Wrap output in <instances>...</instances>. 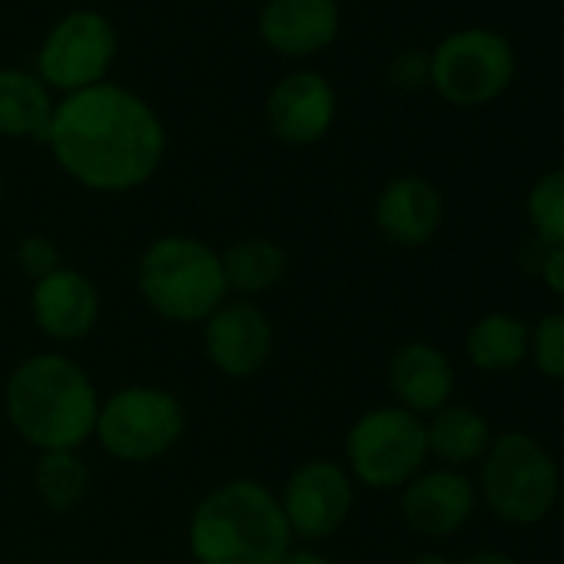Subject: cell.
Returning <instances> with one entry per match:
<instances>
[{"mask_svg": "<svg viewBox=\"0 0 564 564\" xmlns=\"http://www.w3.org/2000/svg\"><path fill=\"white\" fill-rule=\"evenodd\" d=\"M44 143L84 189L130 193L160 173L166 127L140 94L104 80L57 100Z\"/></svg>", "mask_w": 564, "mask_h": 564, "instance_id": "obj_1", "label": "cell"}, {"mask_svg": "<svg viewBox=\"0 0 564 564\" xmlns=\"http://www.w3.org/2000/svg\"><path fill=\"white\" fill-rule=\"evenodd\" d=\"M4 412L11 429L37 452H80L94 438L100 392L77 359L37 352L8 376Z\"/></svg>", "mask_w": 564, "mask_h": 564, "instance_id": "obj_2", "label": "cell"}, {"mask_svg": "<svg viewBox=\"0 0 564 564\" xmlns=\"http://www.w3.org/2000/svg\"><path fill=\"white\" fill-rule=\"evenodd\" d=\"M186 541L196 564H279L293 547V531L269 485L229 478L199 498Z\"/></svg>", "mask_w": 564, "mask_h": 564, "instance_id": "obj_3", "label": "cell"}, {"mask_svg": "<svg viewBox=\"0 0 564 564\" xmlns=\"http://www.w3.org/2000/svg\"><path fill=\"white\" fill-rule=\"evenodd\" d=\"M137 293L153 316L173 326H203L229 300L219 252L186 232L156 236L140 252Z\"/></svg>", "mask_w": 564, "mask_h": 564, "instance_id": "obj_4", "label": "cell"}, {"mask_svg": "<svg viewBox=\"0 0 564 564\" xmlns=\"http://www.w3.org/2000/svg\"><path fill=\"white\" fill-rule=\"evenodd\" d=\"M478 498L505 524H538L557 508L561 471L551 452L528 432H501L478 462Z\"/></svg>", "mask_w": 564, "mask_h": 564, "instance_id": "obj_5", "label": "cell"}, {"mask_svg": "<svg viewBox=\"0 0 564 564\" xmlns=\"http://www.w3.org/2000/svg\"><path fill=\"white\" fill-rule=\"evenodd\" d=\"M186 432L180 395L160 386H123L100 399L94 438L123 465H150L166 458Z\"/></svg>", "mask_w": 564, "mask_h": 564, "instance_id": "obj_6", "label": "cell"}, {"mask_svg": "<svg viewBox=\"0 0 564 564\" xmlns=\"http://www.w3.org/2000/svg\"><path fill=\"white\" fill-rule=\"evenodd\" d=\"M429 462L425 419L402 405L362 412L346 432V468L352 481L376 491H402Z\"/></svg>", "mask_w": 564, "mask_h": 564, "instance_id": "obj_7", "label": "cell"}, {"mask_svg": "<svg viewBox=\"0 0 564 564\" xmlns=\"http://www.w3.org/2000/svg\"><path fill=\"white\" fill-rule=\"evenodd\" d=\"M117 61V28L100 11H70L44 37L37 77L47 90L77 94L107 80Z\"/></svg>", "mask_w": 564, "mask_h": 564, "instance_id": "obj_8", "label": "cell"}, {"mask_svg": "<svg viewBox=\"0 0 564 564\" xmlns=\"http://www.w3.org/2000/svg\"><path fill=\"white\" fill-rule=\"evenodd\" d=\"M514 74V54L491 31H458L432 54V87L455 107L495 100Z\"/></svg>", "mask_w": 564, "mask_h": 564, "instance_id": "obj_9", "label": "cell"}, {"mask_svg": "<svg viewBox=\"0 0 564 564\" xmlns=\"http://www.w3.org/2000/svg\"><path fill=\"white\" fill-rule=\"evenodd\" d=\"M279 505L293 538H300L303 544H316L333 538L349 521L356 505V481L343 462L306 458L290 471L279 491Z\"/></svg>", "mask_w": 564, "mask_h": 564, "instance_id": "obj_10", "label": "cell"}, {"mask_svg": "<svg viewBox=\"0 0 564 564\" xmlns=\"http://www.w3.org/2000/svg\"><path fill=\"white\" fill-rule=\"evenodd\" d=\"M199 329L206 362L226 379H252L272 359V319L256 300H226Z\"/></svg>", "mask_w": 564, "mask_h": 564, "instance_id": "obj_11", "label": "cell"}, {"mask_svg": "<svg viewBox=\"0 0 564 564\" xmlns=\"http://www.w3.org/2000/svg\"><path fill=\"white\" fill-rule=\"evenodd\" d=\"M478 508L475 481L458 468H422L399 498L402 521L432 541L458 534Z\"/></svg>", "mask_w": 564, "mask_h": 564, "instance_id": "obj_12", "label": "cell"}, {"mask_svg": "<svg viewBox=\"0 0 564 564\" xmlns=\"http://www.w3.org/2000/svg\"><path fill=\"white\" fill-rule=\"evenodd\" d=\"M336 90L323 74L300 70L282 77L265 100V127L286 147H313L336 123Z\"/></svg>", "mask_w": 564, "mask_h": 564, "instance_id": "obj_13", "label": "cell"}, {"mask_svg": "<svg viewBox=\"0 0 564 564\" xmlns=\"http://www.w3.org/2000/svg\"><path fill=\"white\" fill-rule=\"evenodd\" d=\"M100 290L97 282L70 265L54 269L37 279L31 290V316L34 326L51 343H80L100 323Z\"/></svg>", "mask_w": 564, "mask_h": 564, "instance_id": "obj_14", "label": "cell"}, {"mask_svg": "<svg viewBox=\"0 0 564 564\" xmlns=\"http://www.w3.org/2000/svg\"><path fill=\"white\" fill-rule=\"evenodd\" d=\"M339 0H265L256 31L282 57H313L339 37Z\"/></svg>", "mask_w": 564, "mask_h": 564, "instance_id": "obj_15", "label": "cell"}, {"mask_svg": "<svg viewBox=\"0 0 564 564\" xmlns=\"http://www.w3.org/2000/svg\"><path fill=\"white\" fill-rule=\"evenodd\" d=\"M386 382H389L395 405L425 419V415H435L438 409H445L452 402L455 366L438 346L415 339V343H402L389 356Z\"/></svg>", "mask_w": 564, "mask_h": 564, "instance_id": "obj_16", "label": "cell"}, {"mask_svg": "<svg viewBox=\"0 0 564 564\" xmlns=\"http://www.w3.org/2000/svg\"><path fill=\"white\" fill-rule=\"evenodd\" d=\"M445 206L435 183L425 176H395L376 199V226L399 249H419L442 229Z\"/></svg>", "mask_w": 564, "mask_h": 564, "instance_id": "obj_17", "label": "cell"}, {"mask_svg": "<svg viewBox=\"0 0 564 564\" xmlns=\"http://www.w3.org/2000/svg\"><path fill=\"white\" fill-rule=\"evenodd\" d=\"M468 362L485 376H505L514 372L531 356V326L505 310L485 313L468 326L465 336Z\"/></svg>", "mask_w": 564, "mask_h": 564, "instance_id": "obj_18", "label": "cell"}, {"mask_svg": "<svg viewBox=\"0 0 564 564\" xmlns=\"http://www.w3.org/2000/svg\"><path fill=\"white\" fill-rule=\"evenodd\" d=\"M425 438H429V455L438 458L442 468H468L485 458L495 432L491 422L462 402H448L425 422Z\"/></svg>", "mask_w": 564, "mask_h": 564, "instance_id": "obj_19", "label": "cell"}, {"mask_svg": "<svg viewBox=\"0 0 564 564\" xmlns=\"http://www.w3.org/2000/svg\"><path fill=\"white\" fill-rule=\"evenodd\" d=\"M54 97L37 74L0 67V137L8 140H41L54 117Z\"/></svg>", "mask_w": 564, "mask_h": 564, "instance_id": "obj_20", "label": "cell"}, {"mask_svg": "<svg viewBox=\"0 0 564 564\" xmlns=\"http://www.w3.org/2000/svg\"><path fill=\"white\" fill-rule=\"evenodd\" d=\"M223 275L229 293H236L239 300H256L269 290H275L282 279H286L290 269V256L275 239L265 236H246L229 242L223 252Z\"/></svg>", "mask_w": 564, "mask_h": 564, "instance_id": "obj_21", "label": "cell"}, {"mask_svg": "<svg viewBox=\"0 0 564 564\" xmlns=\"http://www.w3.org/2000/svg\"><path fill=\"white\" fill-rule=\"evenodd\" d=\"M34 488L37 498L57 511L67 514L74 511L87 491H90V465L80 452H41L37 465H34Z\"/></svg>", "mask_w": 564, "mask_h": 564, "instance_id": "obj_22", "label": "cell"}, {"mask_svg": "<svg viewBox=\"0 0 564 564\" xmlns=\"http://www.w3.org/2000/svg\"><path fill=\"white\" fill-rule=\"evenodd\" d=\"M528 223L544 246H564V166L547 170L528 189Z\"/></svg>", "mask_w": 564, "mask_h": 564, "instance_id": "obj_23", "label": "cell"}, {"mask_svg": "<svg viewBox=\"0 0 564 564\" xmlns=\"http://www.w3.org/2000/svg\"><path fill=\"white\" fill-rule=\"evenodd\" d=\"M528 359L534 362V369L544 379L564 382V310H554L531 326V356Z\"/></svg>", "mask_w": 564, "mask_h": 564, "instance_id": "obj_24", "label": "cell"}, {"mask_svg": "<svg viewBox=\"0 0 564 564\" xmlns=\"http://www.w3.org/2000/svg\"><path fill=\"white\" fill-rule=\"evenodd\" d=\"M18 265H21V272H24L28 279L37 282V279L51 275L54 269H61L64 259H61V249H57V242H54L51 236L31 232V236H24V239L18 242Z\"/></svg>", "mask_w": 564, "mask_h": 564, "instance_id": "obj_25", "label": "cell"}, {"mask_svg": "<svg viewBox=\"0 0 564 564\" xmlns=\"http://www.w3.org/2000/svg\"><path fill=\"white\" fill-rule=\"evenodd\" d=\"M389 80L399 90H422L425 84H432V57H425L419 51L395 54L389 64Z\"/></svg>", "mask_w": 564, "mask_h": 564, "instance_id": "obj_26", "label": "cell"}, {"mask_svg": "<svg viewBox=\"0 0 564 564\" xmlns=\"http://www.w3.org/2000/svg\"><path fill=\"white\" fill-rule=\"evenodd\" d=\"M538 275L557 300H564V246H547Z\"/></svg>", "mask_w": 564, "mask_h": 564, "instance_id": "obj_27", "label": "cell"}, {"mask_svg": "<svg viewBox=\"0 0 564 564\" xmlns=\"http://www.w3.org/2000/svg\"><path fill=\"white\" fill-rule=\"evenodd\" d=\"M279 564H333V561L323 551H316L313 544H300V547H290L286 554H282Z\"/></svg>", "mask_w": 564, "mask_h": 564, "instance_id": "obj_28", "label": "cell"}, {"mask_svg": "<svg viewBox=\"0 0 564 564\" xmlns=\"http://www.w3.org/2000/svg\"><path fill=\"white\" fill-rule=\"evenodd\" d=\"M458 564H518L508 551H495V547H485V551H475L468 557H462Z\"/></svg>", "mask_w": 564, "mask_h": 564, "instance_id": "obj_29", "label": "cell"}, {"mask_svg": "<svg viewBox=\"0 0 564 564\" xmlns=\"http://www.w3.org/2000/svg\"><path fill=\"white\" fill-rule=\"evenodd\" d=\"M412 564H452V561H448L445 554H438V551H425V554H419Z\"/></svg>", "mask_w": 564, "mask_h": 564, "instance_id": "obj_30", "label": "cell"}, {"mask_svg": "<svg viewBox=\"0 0 564 564\" xmlns=\"http://www.w3.org/2000/svg\"><path fill=\"white\" fill-rule=\"evenodd\" d=\"M557 508L564 511V475H561V491H557Z\"/></svg>", "mask_w": 564, "mask_h": 564, "instance_id": "obj_31", "label": "cell"}, {"mask_svg": "<svg viewBox=\"0 0 564 564\" xmlns=\"http://www.w3.org/2000/svg\"><path fill=\"white\" fill-rule=\"evenodd\" d=\"M0 206H4V176H0Z\"/></svg>", "mask_w": 564, "mask_h": 564, "instance_id": "obj_32", "label": "cell"}]
</instances>
